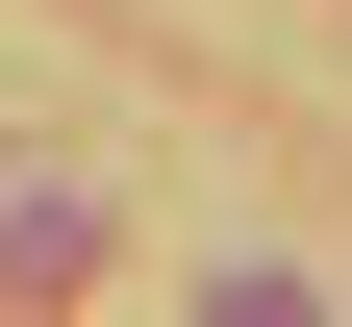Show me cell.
<instances>
[{"instance_id": "cell-1", "label": "cell", "mask_w": 352, "mask_h": 327, "mask_svg": "<svg viewBox=\"0 0 352 327\" xmlns=\"http://www.w3.org/2000/svg\"><path fill=\"white\" fill-rule=\"evenodd\" d=\"M201 327H327V302H302V277H227V302H201Z\"/></svg>"}]
</instances>
